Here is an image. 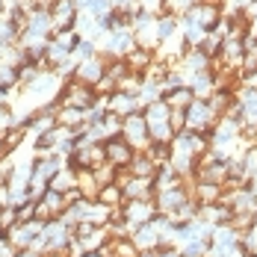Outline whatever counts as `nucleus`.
I'll use <instances>...</instances> for the list:
<instances>
[{
    "instance_id": "nucleus-4",
    "label": "nucleus",
    "mask_w": 257,
    "mask_h": 257,
    "mask_svg": "<svg viewBox=\"0 0 257 257\" xmlns=\"http://www.w3.org/2000/svg\"><path fill=\"white\" fill-rule=\"evenodd\" d=\"M103 154H106V163L109 166H115L121 172V169H127L130 160L136 157V148L130 145L124 136H115V139H106L103 142Z\"/></svg>"
},
{
    "instance_id": "nucleus-12",
    "label": "nucleus",
    "mask_w": 257,
    "mask_h": 257,
    "mask_svg": "<svg viewBox=\"0 0 257 257\" xmlns=\"http://www.w3.org/2000/svg\"><path fill=\"white\" fill-rule=\"evenodd\" d=\"M12 172H15V160H12V154L0 157V186H6V183L12 180Z\"/></svg>"
},
{
    "instance_id": "nucleus-3",
    "label": "nucleus",
    "mask_w": 257,
    "mask_h": 257,
    "mask_svg": "<svg viewBox=\"0 0 257 257\" xmlns=\"http://www.w3.org/2000/svg\"><path fill=\"white\" fill-rule=\"evenodd\" d=\"M121 136L127 139L136 151H145V148L151 145V133H148V121H145L142 109L124 118V130H121Z\"/></svg>"
},
{
    "instance_id": "nucleus-7",
    "label": "nucleus",
    "mask_w": 257,
    "mask_h": 257,
    "mask_svg": "<svg viewBox=\"0 0 257 257\" xmlns=\"http://www.w3.org/2000/svg\"><path fill=\"white\" fill-rule=\"evenodd\" d=\"M45 231V222L42 219H33V222H18L15 228H9V239L18 245V248H30L36 242V236Z\"/></svg>"
},
{
    "instance_id": "nucleus-8",
    "label": "nucleus",
    "mask_w": 257,
    "mask_h": 257,
    "mask_svg": "<svg viewBox=\"0 0 257 257\" xmlns=\"http://www.w3.org/2000/svg\"><path fill=\"white\" fill-rule=\"evenodd\" d=\"M106 109L109 112H115V115H121V118H127V115H133V112H139L142 109V103H139V98L136 95H130V92H112L109 98H106Z\"/></svg>"
},
{
    "instance_id": "nucleus-10",
    "label": "nucleus",
    "mask_w": 257,
    "mask_h": 257,
    "mask_svg": "<svg viewBox=\"0 0 257 257\" xmlns=\"http://www.w3.org/2000/svg\"><path fill=\"white\" fill-rule=\"evenodd\" d=\"M80 39H83V36H80L77 30H59V33H53V42H56L59 48H65L68 53H74V51H77Z\"/></svg>"
},
{
    "instance_id": "nucleus-14",
    "label": "nucleus",
    "mask_w": 257,
    "mask_h": 257,
    "mask_svg": "<svg viewBox=\"0 0 257 257\" xmlns=\"http://www.w3.org/2000/svg\"><path fill=\"white\" fill-rule=\"evenodd\" d=\"M15 257H45V254H39V251H33V248H21Z\"/></svg>"
},
{
    "instance_id": "nucleus-16",
    "label": "nucleus",
    "mask_w": 257,
    "mask_h": 257,
    "mask_svg": "<svg viewBox=\"0 0 257 257\" xmlns=\"http://www.w3.org/2000/svg\"><path fill=\"white\" fill-rule=\"evenodd\" d=\"M136 257H139V254H136Z\"/></svg>"
},
{
    "instance_id": "nucleus-1",
    "label": "nucleus",
    "mask_w": 257,
    "mask_h": 257,
    "mask_svg": "<svg viewBox=\"0 0 257 257\" xmlns=\"http://www.w3.org/2000/svg\"><path fill=\"white\" fill-rule=\"evenodd\" d=\"M51 39H53V21H51L48 6H42V9H36L30 15L27 27L21 30V42L18 45H45Z\"/></svg>"
},
{
    "instance_id": "nucleus-13",
    "label": "nucleus",
    "mask_w": 257,
    "mask_h": 257,
    "mask_svg": "<svg viewBox=\"0 0 257 257\" xmlns=\"http://www.w3.org/2000/svg\"><path fill=\"white\" fill-rule=\"evenodd\" d=\"M139 257H160V248H139Z\"/></svg>"
},
{
    "instance_id": "nucleus-6",
    "label": "nucleus",
    "mask_w": 257,
    "mask_h": 257,
    "mask_svg": "<svg viewBox=\"0 0 257 257\" xmlns=\"http://www.w3.org/2000/svg\"><path fill=\"white\" fill-rule=\"evenodd\" d=\"M183 201H189V189L183 186V180H180L178 186L160 189V192L154 195V204H157V210H160V213H169V216H172V213H175V210H178V207L183 204Z\"/></svg>"
},
{
    "instance_id": "nucleus-2",
    "label": "nucleus",
    "mask_w": 257,
    "mask_h": 257,
    "mask_svg": "<svg viewBox=\"0 0 257 257\" xmlns=\"http://www.w3.org/2000/svg\"><path fill=\"white\" fill-rule=\"evenodd\" d=\"M53 21V33L59 30H77V18H80V6L77 0H53L48 6Z\"/></svg>"
},
{
    "instance_id": "nucleus-5",
    "label": "nucleus",
    "mask_w": 257,
    "mask_h": 257,
    "mask_svg": "<svg viewBox=\"0 0 257 257\" xmlns=\"http://www.w3.org/2000/svg\"><path fill=\"white\" fill-rule=\"evenodd\" d=\"M106 74V56H92V59H80L77 71H74V83H83V86H95L98 80Z\"/></svg>"
},
{
    "instance_id": "nucleus-15",
    "label": "nucleus",
    "mask_w": 257,
    "mask_h": 257,
    "mask_svg": "<svg viewBox=\"0 0 257 257\" xmlns=\"http://www.w3.org/2000/svg\"><path fill=\"white\" fill-rule=\"evenodd\" d=\"M83 257H103L101 251H89V254H83Z\"/></svg>"
},
{
    "instance_id": "nucleus-9",
    "label": "nucleus",
    "mask_w": 257,
    "mask_h": 257,
    "mask_svg": "<svg viewBox=\"0 0 257 257\" xmlns=\"http://www.w3.org/2000/svg\"><path fill=\"white\" fill-rule=\"evenodd\" d=\"M98 201L115 210V207H121V204H124L127 198H124V189H121V186H118V180H115V183H109V186H103L101 192H98Z\"/></svg>"
},
{
    "instance_id": "nucleus-11",
    "label": "nucleus",
    "mask_w": 257,
    "mask_h": 257,
    "mask_svg": "<svg viewBox=\"0 0 257 257\" xmlns=\"http://www.w3.org/2000/svg\"><path fill=\"white\" fill-rule=\"evenodd\" d=\"M18 225V207H0V228L3 231H9V228H15Z\"/></svg>"
}]
</instances>
